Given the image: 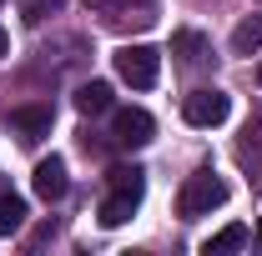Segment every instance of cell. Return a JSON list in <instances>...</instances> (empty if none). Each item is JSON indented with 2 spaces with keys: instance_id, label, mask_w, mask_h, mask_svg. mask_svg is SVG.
I'll return each mask as SVG.
<instances>
[{
  "instance_id": "15",
  "label": "cell",
  "mask_w": 262,
  "mask_h": 256,
  "mask_svg": "<svg viewBox=\"0 0 262 256\" xmlns=\"http://www.w3.org/2000/svg\"><path fill=\"white\" fill-rule=\"evenodd\" d=\"M86 5H91V10H101L106 20H121V10H131L136 0H86Z\"/></svg>"
},
{
  "instance_id": "4",
  "label": "cell",
  "mask_w": 262,
  "mask_h": 256,
  "mask_svg": "<svg viewBox=\"0 0 262 256\" xmlns=\"http://www.w3.org/2000/svg\"><path fill=\"white\" fill-rule=\"evenodd\" d=\"M151 136H157V121H151L141 106H126V111L111 116V141H116L121 151H141Z\"/></svg>"
},
{
  "instance_id": "9",
  "label": "cell",
  "mask_w": 262,
  "mask_h": 256,
  "mask_svg": "<svg viewBox=\"0 0 262 256\" xmlns=\"http://www.w3.org/2000/svg\"><path fill=\"white\" fill-rule=\"evenodd\" d=\"M171 56L196 70V65L212 61V45H207V35H202V31H177V35H171Z\"/></svg>"
},
{
  "instance_id": "10",
  "label": "cell",
  "mask_w": 262,
  "mask_h": 256,
  "mask_svg": "<svg viewBox=\"0 0 262 256\" xmlns=\"http://www.w3.org/2000/svg\"><path fill=\"white\" fill-rule=\"evenodd\" d=\"M20 226H26V201L0 181V236H15Z\"/></svg>"
},
{
  "instance_id": "8",
  "label": "cell",
  "mask_w": 262,
  "mask_h": 256,
  "mask_svg": "<svg viewBox=\"0 0 262 256\" xmlns=\"http://www.w3.org/2000/svg\"><path fill=\"white\" fill-rule=\"evenodd\" d=\"M31 186H35V196H40V201H61L66 186H71V181H66V161H61V156H46L40 166H35Z\"/></svg>"
},
{
  "instance_id": "7",
  "label": "cell",
  "mask_w": 262,
  "mask_h": 256,
  "mask_svg": "<svg viewBox=\"0 0 262 256\" xmlns=\"http://www.w3.org/2000/svg\"><path fill=\"white\" fill-rule=\"evenodd\" d=\"M51 121H56V111L51 106H15L10 111V126L20 131V141H40V136H51Z\"/></svg>"
},
{
  "instance_id": "2",
  "label": "cell",
  "mask_w": 262,
  "mask_h": 256,
  "mask_svg": "<svg viewBox=\"0 0 262 256\" xmlns=\"http://www.w3.org/2000/svg\"><path fill=\"white\" fill-rule=\"evenodd\" d=\"M222 201H227V181H222L212 166H202V171H192V176L182 181V191H177V211H182V216H212Z\"/></svg>"
},
{
  "instance_id": "6",
  "label": "cell",
  "mask_w": 262,
  "mask_h": 256,
  "mask_svg": "<svg viewBox=\"0 0 262 256\" xmlns=\"http://www.w3.org/2000/svg\"><path fill=\"white\" fill-rule=\"evenodd\" d=\"M237 161H242V171H247V181L262 191V116L247 121L242 131V141H237Z\"/></svg>"
},
{
  "instance_id": "5",
  "label": "cell",
  "mask_w": 262,
  "mask_h": 256,
  "mask_svg": "<svg viewBox=\"0 0 262 256\" xmlns=\"http://www.w3.org/2000/svg\"><path fill=\"white\" fill-rule=\"evenodd\" d=\"M182 116H187V126L212 131V126H222L232 116V100H227V91H192L187 106H182Z\"/></svg>"
},
{
  "instance_id": "13",
  "label": "cell",
  "mask_w": 262,
  "mask_h": 256,
  "mask_svg": "<svg viewBox=\"0 0 262 256\" xmlns=\"http://www.w3.org/2000/svg\"><path fill=\"white\" fill-rule=\"evenodd\" d=\"M257 45H262V15H247V20L232 31V50H237V56H252Z\"/></svg>"
},
{
  "instance_id": "11",
  "label": "cell",
  "mask_w": 262,
  "mask_h": 256,
  "mask_svg": "<svg viewBox=\"0 0 262 256\" xmlns=\"http://www.w3.org/2000/svg\"><path fill=\"white\" fill-rule=\"evenodd\" d=\"M76 111H81V116H101V111H111V86H106V81H86V86L76 91Z\"/></svg>"
},
{
  "instance_id": "1",
  "label": "cell",
  "mask_w": 262,
  "mask_h": 256,
  "mask_svg": "<svg viewBox=\"0 0 262 256\" xmlns=\"http://www.w3.org/2000/svg\"><path fill=\"white\" fill-rule=\"evenodd\" d=\"M141 196H146V171L141 166H116L111 171V196L101 201V226H126L131 211L141 206Z\"/></svg>"
},
{
  "instance_id": "18",
  "label": "cell",
  "mask_w": 262,
  "mask_h": 256,
  "mask_svg": "<svg viewBox=\"0 0 262 256\" xmlns=\"http://www.w3.org/2000/svg\"><path fill=\"white\" fill-rule=\"evenodd\" d=\"M257 86H262V65H257Z\"/></svg>"
},
{
  "instance_id": "3",
  "label": "cell",
  "mask_w": 262,
  "mask_h": 256,
  "mask_svg": "<svg viewBox=\"0 0 262 256\" xmlns=\"http://www.w3.org/2000/svg\"><path fill=\"white\" fill-rule=\"evenodd\" d=\"M116 75L126 81L131 91H151L157 75H162V56L151 45H121L116 50Z\"/></svg>"
},
{
  "instance_id": "12",
  "label": "cell",
  "mask_w": 262,
  "mask_h": 256,
  "mask_svg": "<svg viewBox=\"0 0 262 256\" xmlns=\"http://www.w3.org/2000/svg\"><path fill=\"white\" fill-rule=\"evenodd\" d=\"M242 246H247V226H227L212 241H202V256H227V251H242Z\"/></svg>"
},
{
  "instance_id": "14",
  "label": "cell",
  "mask_w": 262,
  "mask_h": 256,
  "mask_svg": "<svg viewBox=\"0 0 262 256\" xmlns=\"http://www.w3.org/2000/svg\"><path fill=\"white\" fill-rule=\"evenodd\" d=\"M61 5L66 0H20V15H26L31 25H40L46 15H61Z\"/></svg>"
},
{
  "instance_id": "17",
  "label": "cell",
  "mask_w": 262,
  "mask_h": 256,
  "mask_svg": "<svg viewBox=\"0 0 262 256\" xmlns=\"http://www.w3.org/2000/svg\"><path fill=\"white\" fill-rule=\"evenodd\" d=\"M257 246H262V221H257Z\"/></svg>"
},
{
  "instance_id": "16",
  "label": "cell",
  "mask_w": 262,
  "mask_h": 256,
  "mask_svg": "<svg viewBox=\"0 0 262 256\" xmlns=\"http://www.w3.org/2000/svg\"><path fill=\"white\" fill-rule=\"evenodd\" d=\"M5 50H10V35H5V31H0V56H5Z\"/></svg>"
}]
</instances>
